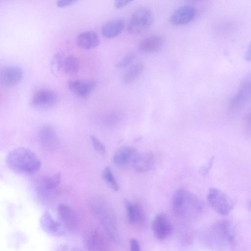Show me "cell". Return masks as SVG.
I'll return each instance as SVG.
<instances>
[{
  "mask_svg": "<svg viewBox=\"0 0 251 251\" xmlns=\"http://www.w3.org/2000/svg\"><path fill=\"white\" fill-rule=\"evenodd\" d=\"M5 162L10 170L18 174H34L41 167V162L38 156L25 147L11 150L6 156Z\"/></svg>",
  "mask_w": 251,
  "mask_h": 251,
  "instance_id": "6da1fadb",
  "label": "cell"
},
{
  "mask_svg": "<svg viewBox=\"0 0 251 251\" xmlns=\"http://www.w3.org/2000/svg\"><path fill=\"white\" fill-rule=\"evenodd\" d=\"M92 213L103 228L109 238L113 242L118 239L115 214L109 204L103 199L95 197L89 202Z\"/></svg>",
  "mask_w": 251,
  "mask_h": 251,
  "instance_id": "7a4b0ae2",
  "label": "cell"
},
{
  "mask_svg": "<svg viewBox=\"0 0 251 251\" xmlns=\"http://www.w3.org/2000/svg\"><path fill=\"white\" fill-rule=\"evenodd\" d=\"M173 208L179 217L187 219L198 217L202 212L201 201L193 193L185 190H178L174 194Z\"/></svg>",
  "mask_w": 251,
  "mask_h": 251,
  "instance_id": "3957f363",
  "label": "cell"
},
{
  "mask_svg": "<svg viewBox=\"0 0 251 251\" xmlns=\"http://www.w3.org/2000/svg\"><path fill=\"white\" fill-rule=\"evenodd\" d=\"M234 234L230 224L219 221L208 230L205 241L207 246L214 251H224L234 243Z\"/></svg>",
  "mask_w": 251,
  "mask_h": 251,
  "instance_id": "277c9868",
  "label": "cell"
},
{
  "mask_svg": "<svg viewBox=\"0 0 251 251\" xmlns=\"http://www.w3.org/2000/svg\"><path fill=\"white\" fill-rule=\"evenodd\" d=\"M207 199L211 207L221 215H228L234 207V202L231 198L217 188L209 189Z\"/></svg>",
  "mask_w": 251,
  "mask_h": 251,
  "instance_id": "5b68a950",
  "label": "cell"
},
{
  "mask_svg": "<svg viewBox=\"0 0 251 251\" xmlns=\"http://www.w3.org/2000/svg\"><path fill=\"white\" fill-rule=\"evenodd\" d=\"M153 21V14L149 8L145 7L138 8L131 16L127 30L132 34L140 33L149 27Z\"/></svg>",
  "mask_w": 251,
  "mask_h": 251,
  "instance_id": "8992f818",
  "label": "cell"
},
{
  "mask_svg": "<svg viewBox=\"0 0 251 251\" xmlns=\"http://www.w3.org/2000/svg\"><path fill=\"white\" fill-rule=\"evenodd\" d=\"M251 98V71L242 79L234 95L231 98L229 108L232 112L240 110Z\"/></svg>",
  "mask_w": 251,
  "mask_h": 251,
  "instance_id": "52a82bcc",
  "label": "cell"
},
{
  "mask_svg": "<svg viewBox=\"0 0 251 251\" xmlns=\"http://www.w3.org/2000/svg\"><path fill=\"white\" fill-rule=\"evenodd\" d=\"M39 225L46 234L53 237H63L67 231L58 218L48 211L44 212L39 218Z\"/></svg>",
  "mask_w": 251,
  "mask_h": 251,
  "instance_id": "ba28073f",
  "label": "cell"
},
{
  "mask_svg": "<svg viewBox=\"0 0 251 251\" xmlns=\"http://www.w3.org/2000/svg\"><path fill=\"white\" fill-rule=\"evenodd\" d=\"M57 217L69 232L75 231L78 225V218L75 211L66 203H60L57 208Z\"/></svg>",
  "mask_w": 251,
  "mask_h": 251,
  "instance_id": "9c48e42d",
  "label": "cell"
},
{
  "mask_svg": "<svg viewBox=\"0 0 251 251\" xmlns=\"http://www.w3.org/2000/svg\"><path fill=\"white\" fill-rule=\"evenodd\" d=\"M196 15V8L185 4L177 8L170 16V22L175 25H182L190 23Z\"/></svg>",
  "mask_w": 251,
  "mask_h": 251,
  "instance_id": "30bf717a",
  "label": "cell"
},
{
  "mask_svg": "<svg viewBox=\"0 0 251 251\" xmlns=\"http://www.w3.org/2000/svg\"><path fill=\"white\" fill-rule=\"evenodd\" d=\"M57 99L56 94L48 89H42L36 92L30 100V104L36 108H48L53 106Z\"/></svg>",
  "mask_w": 251,
  "mask_h": 251,
  "instance_id": "8fae6325",
  "label": "cell"
},
{
  "mask_svg": "<svg viewBox=\"0 0 251 251\" xmlns=\"http://www.w3.org/2000/svg\"><path fill=\"white\" fill-rule=\"evenodd\" d=\"M152 227L154 236L160 240L167 238L172 232L171 223L167 217L163 214H159L154 218Z\"/></svg>",
  "mask_w": 251,
  "mask_h": 251,
  "instance_id": "7c38bea8",
  "label": "cell"
},
{
  "mask_svg": "<svg viewBox=\"0 0 251 251\" xmlns=\"http://www.w3.org/2000/svg\"><path fill=\"white\" fill-rule=\"evenodd\" d=\"M83 244L87 251H106L104 239L97 230L91 229L84 235Z\"/></svg>",
  "mask_w": 251,
  "mask_h": 251,
  "instance_id": "4fadbf2b",
  "label": "cell"
},
{
  "mask_svg": "<svg viewBox=\"0 0 251 251\" xmlns=\"http://www.w3.org/2000/svg\"><path fill=\"white\" fill-rule=\"evenodd\" d=\"M124 203L128 222L134 225H142L145 222V215L142 206L127 200Z\"/></svg>",
  "mask_w": 251,
  "mask_h": 251,
  "instance_id": "5bb4252c",
  "label": "cell"
},
{
  "mask_svg": "<svg viewBox=\"0 0 251 251\" xmlns=\"http://www.w3.org/2000/svg\"><path fill=\"white\" fill-rule=\"evenodd\" d=\"M95 86L96 82L93 80H70L68 82L69 89L81 98L88 97Z\"/></svg>",
  "mask_w": 251,
  "mask_h": 251,
  "instance_id": "9a60e30c",
  "label": "cell"
},
{
  "mask_svg": "<svg viewBox=\"0 0 251 251\" xmlns=\"http://www.w3.org/2000/svg\"><path fill=\"white\" fill-rule=\"evenodd\" d=\"M22 69L18 66H11L4 68L0 73L1 82L5 86H11L18 83L23 77Z\"/></svg>",
  "mask_w": 251,
  "mask_h": 251,
  "instance_id": "2e32d148",
  "label": "cell"
},
{
  "mask_svg": "<svg viewBox=\"0 0 251 251\" xmlns=\"http://www.w3.org/2000/svg\"><path fill=\"white\" fill-rule=\"evenodd\" d=\"M154 156L151 151L144 152L136 155L132 162L133 169L139 173L149 171L153 165Z\"/></svg>",
  "mask_w": 251,
  "mask_h": 251,
  "instance_id": "e0dca14e",
  "label": "cell"
},
{
  "mask_svg": "<svg viewBox=\"0 0 251 251\" xmlns=\"http://www.w3.org/2000/svg\"><path fill=\"white\" fill-rule=\"evenodd\" d=\"M137 154L135 148L130 146H123L119 148L113 156V163L119 166H124L131 163Z\"/></svg>",
  "mask_w": 251,
  "mask_h": 251,
  "instance_id": "ac0fdd59",
  "label": "cell"
},
{
  "mask_svg": "<svg viewBox=\"0 0 251 251\" xmlns=\"http://www.w3.org/2000/svg\"><path fill=\"white\" fill-rule=\"evenodd\" d=\"M163 44L162 37L152 35L143 39L139 43L138 50L143 53H149L159 50Z\"/></svg>",
  "mask_w": 251,
  "mask_h": 251,
  "instance_id": "d6986e66",
  "label": "cell"
},
{
  "mask_svg": "<svg viewBox=\"0 0 251 251\" xmlns=\"http://www.w3.org/2000/svg\"><path fill=\"white\" fill-rule=\"evenodd\" d=\"M77 45L82 49L89 50L96 47L100 44V38L94 31H87L80 33L77 37Z\"/></svg>",
  "mask_w": 251,
  "mask_h": 251,
  "instance_id": "ffe728a7",
  "label": "cell"
},
{
  "mask_svg": "<svg viewBox=\"0 0 251 251\" xmlns=\"http://www.w3.org/2000/svg\"><path fill=\"white\" fill-rule=\"evenodd\" d=\"M125 22L121 19H116L106 22L101 28V33L106 38H112L118 36L123 30Z\"/></svg>",
  "mask_w": 251,
  "mask_h": 251,
  "instance_id": "44dd1931",
  "label": "cell"
},
{
  "mask_svg": "<svg viewBox=\"0 0 251 251\" xmlns=\"http://www.w3.org/2000/svg\"><path fill=\"white\" fill-rule=\"evenodd\" d=\"M144 69L141 62H137L130 66L124 74L122 81L124 84L132 83L140 75Z\"/></svg>",
  "mask_w": 251,
  "mask_h": 251,
  "instance_id": "7402d4cb",
  "label": "cell"
},
{
  "mask_svg": "<svg viewBox=\"0 0 251 251\" xmlns=\"http://www.w3.org/2000/svg\"><path fill=\"white\" fill-rule=\"evenodd\" d=\"M61 179V174L60 172L44 176L41 181L42 189L46 191L53 190L59 185Z\"/></svg>",
  "mask_w": 251,
  "mask_h": 251,
  "instance_id": "603a6c76",
  "label": "cell"
},
{
  "mask_svg": "<svg viewBox=\"0 0 251 251\" xmlns=\"http://www.w3.org/2000/svg\"><path fill=\"white\" fill-rule=\"evenodd\" d=\"M79 62L77 58L73 55L64 57L63 62L62 73L66 75H73L77 72Z\"/></svg>",
  "mask_w": 251,
  "mask_h": 251,
  "instance_id": "cb8c5ba5",
  "label": "cell"
},
{
  "mask_svg": "<svg viewBox=\"0 0 251 251\" xmlns=\"http://www.w3.org/2000/svg\"><path fill=\"white\" fill-rule=\"evenodd\" d=\"M64 56L62 53L57 52L52 57L50 61V66L53 75L57 76L61 73H62V66Z\"/></svg>",
  "mask_w": 251,
  "mask_h": 251,
  "instance_id": "d4e9b609",
  "label": "cell"
},
{
  "mask_svg": "<svg viewBox=\"0 0 251 251\" xmlns=\"http://www.w3.org/2000/svg\"><path fill=\"white\" fill-rule=\"evenodd\" d=\"M102 177L110 189L115 191L119 189V185L109 167L106 166L103 169L102 172Z\"/></svg>",
  "mask_w": 251,
  "mask_h": 251,
  "instance_id": "484cf974",
  "label": "cell"
},
{
  "mask_svg": "<svg viewBox=\"0 0 251 251\" xmlns=\"http://www.w3.org/2000/svg\"><path fill=\"white\" fill-rule=\"evenodd\" d=\"M136 54L134 52H130L125 55L116 65L118 68H125L132 63L136 58Z\"/></svg>",
  "mask_w": 251,
  "mask_h": 251,
  "instance_id": "4316f807",
  "label": "cell"
},
{
  "mask_svg": "<svg viewBox=\"0 0 251 251\" xmlns=\"http://www.w3.org/2000/svg\"><path fill=\"white\" fill-rule=\"evenodd\" d=\"M91 141L94 148L101 154H104L106 149L102 143L95 136H91Z\"/></svg>",
  "mask_w": 251,
  "mask_h": 251,
  "instance_id": "83f0119b",
  "label": "cell"
},
{
  "mask_svg": "<svg viewBox=\"0 0 251 251\" xmlns=\"http://www.w3.org/2000/svg\"><path fill=\"white\" fill-rule=\"evenodd\" d=\"M213 160V157L211 158L207 162L201 167L200 172L201 174L205 175L208 173L212 166Z\"/></svg>",
  "mask_w": 251,
  "mask_h": 251,
  "instance_id": "f1b7e54d",
  "label": "cell"
},
{
  "mask_svg": "<svg viewBox=\"0 0 251 251\" xmlns=\"http://www.w3.org/2000/svg\"><path fill=\"white\" fill-rule=\"evenodd\" d=\"M55 251H82L79 248L76 247L69 245H62L58 247Z\"/></svg>",
  "mask_w": 251,
  "mask_h": 251,
  "instance_id": "f546056e",
  "label": "cell"
},
{
  "mask_svg": "<svg viewBox=\"0 0 251 251\" xmlns=\"http://www.w3.org/2000/svg\"><path fill=\"white\" fill-rule=\"evenodd\" d=\"M130 251H140V245L135 238H131L129 242Z\"/></svg>",
  "mask_w": 251,
  "mask_h": 251,
  "instance_id": "4dcf8cb0",
  "label": "cell"
},
{
  "mask_svg": "<svg viewBox=\"0 0 251 251\" xmlns=\"http://www.w3.org/2000/svg\"><path fill=\"white\" fill-rule=\"evenodd\" d=\"M76 0H60L57 2V5L59 7H63L73 4Z\"/></svg>",
  "mask_w": 251,
  "mask_h": 251,
  "instance_id": "1f68e13d",
  "label": "cell"
},
{
  "mask_svg": "<svg viewBox=\"0 0 251 251\" xmlns=\"http://www.w3.org/2000/svg\"><path fill=\"white\" fill-rule=\"evenodd\" d=\"M131 1L130 0H117L115 1L114 5L116 8H121Z\"/></svg>",
  "mask_w": 251,
  "mask_h": 251,
  "instance_id": "d6a6232c",
  "label": "cell"
},
{
  "mask_svg": "<svg viewBox=\"0 0 251 251\" xmlns=\"http://www.w3.org/2000/svg\"><path fill=\"white\" fill-rule=\"evenodd\" d=\"M244 124L246 127L251 130V110L249 111L245 117Z\"/></svg>",
  "mask_w": 251,
  "mask_h": 251,
  "instance_id": "836d02e7",
  "label": "cell"
},
{
  "mask_svg": "<svg viewBox=\"0 0 251 251\" xmlns=\"http://www.w3.org/2000/svg\"><path fill=\"white\" fill-rule=\"evenodd\" d=\"M244 58L247 61H251V42L245 52Z\"/></svg>",
  "mask_w": 251,
  "mask_h": 251,
  "instance_id": "e575fe53",
  "label": "cell"
}]
</instances>
